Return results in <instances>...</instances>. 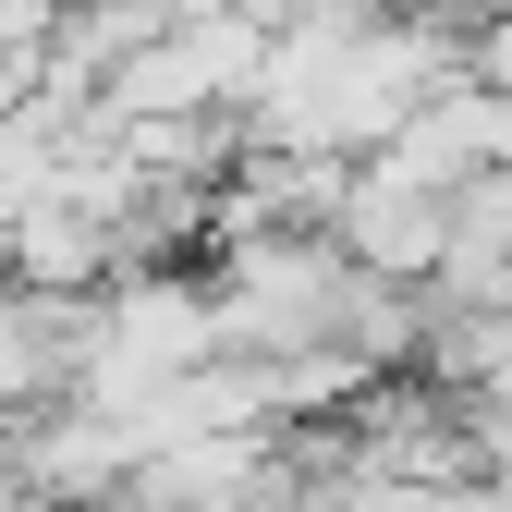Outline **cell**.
<instances>
[{
	"instance_id": "obj_1",
	"label": "cell",
	"mask_w": 512,
	"mask_h": 512,
	"mask_svg": "<svg viewBox=\"0 0 512 512\" xmlns=\"http://www.w3.org/2000/svg\"><path fill=\"white\" fill-rule=\"evenodd\" d=\"M366 159H378V171H403V183H464L476 159H512V98H500V86H476L464 61H452L439 86H415V98H403V122H391Z\"/></svg>"
},
{
	"instance_id": "obj_2",
	"label": "cell",
	"mask_w": 512,
	"mask_h": 512,
	"mask_svg": "<svg viewBox=\"0 0 512 512\" xmlns=\"http://www.w3.org/2000/svg\"><path fill=\"white\" fill-rule=\"evenodd\" d=\"M330 244L354 269H391V281H427L439 269V183H403L378 159H342V196H330Z\"/></svg>"
},
{
	"instance_id": "obj_3",
	"label": "cell",
	"mask_w": 512,
	"mask_h": 512,
	"mask_svg": "<svg viewBox=\"0 0 512 512\" xmlns=\"http://www.w3.org/2000/svg\"><path fill=\"white\" fill-rule=\"evenodd\" d=\"M452 61H464L476 86H500V98H512V13H476V25L452 37Z\"/></svg>"
},
{
	"instance_id": "obj_4",
	"label": "cell",
	"mask_w": 512,
	"mask_h": 512,
	"mask_svg": "<svg viewBox=\"0 0 512 512\" xmlns=\"http://www.w3.org/2000/svg\"><path fill=\"white\" fill-rule=\"evenodd\" d=\"M439 13H452V25H476V13H512V0H439Z\"/></svg>"
}]
</instances>
